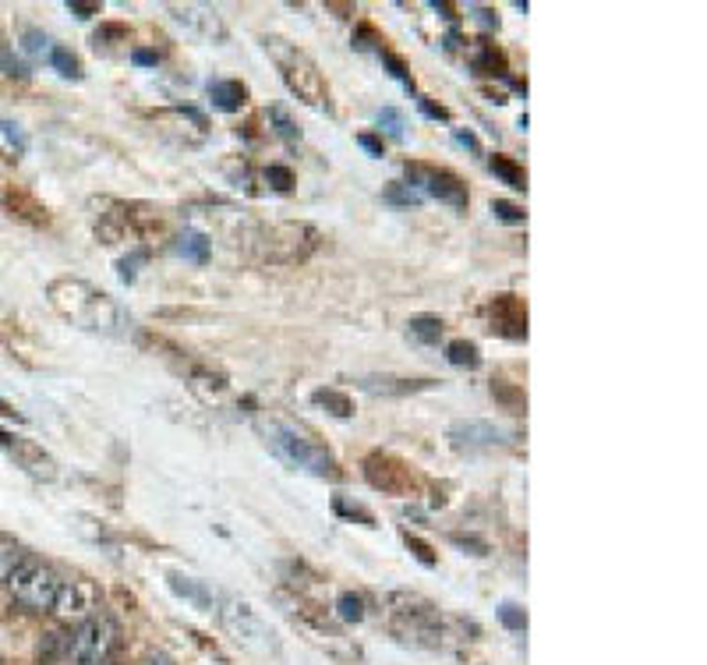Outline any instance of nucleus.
I'll return each instance as SVG.
<instances>
[{
    "label": "nucleus",
    "instance_id": "nucleus-7",
    "mask_svg": "<svg viewBox=\"0 0 707 665\" xmlns=\"http://www.w3.org/2000/svg\"><path fill=\"white\" fill-rule=\"evenodd\" d=\"M213 609L220 612V620L227 623V627L234 630L237 637H244L248 644H259L262 637H266V627L259 623V616H255V612H251L244 602H237V598L220 595L213 602Z\"/></svg>",
    "mask_w": 707,
    "mask_h": 665
},
{
    "label": "nucleus",
    "instance_id": "nucleus-20",
    "mask_svg": "<svg viewBox=\"0 0 707 665\" xmlns=\"http://www.w3.org/2000/svg\"><path fill=\"white\" fill-rule=\"evenodd\" d=\"M50 64H54V68L61 71L64 78H78V75H82V71H78L75 54H68L64 46H54V50H50Z\"/></svg>",
    "mask_w": 707,
    "mask_h": 665
},
{
    "label": "nucleus",
    "instance_id": "nucleus-9",
    "mask_svg": "<svg viewBox=\"0 0 707 665\" xmlns=\"http://www.w3.org/2000/svg\"><path fill=\"white\" fill-rule=\"evenodd\" d=\"M414 177H418V181H411V184H425V192L435 195L439 202H449V206H457V209L467 206V188L453 174H446V170L414 167Z\"/></svg>",
    "mask_w": 707,
    "mask_h": 665
},
{
    "label": "nucleus",
    "instance_id": "nucleus-13",
    "mask_svg": "<svg viewBox=\"0 0 707 665\" xmlns=\"http://www.w3.org/2000/svg\"><path fill=\"white\" fill-rule=\"evenodd\" d=\"M209 92H213V100L220 110H241L244 103V85L241 82H213L209 85Z\"/></svg>",
    "mask_w": 707,
    "mask_h": 665
},
{
    "label": "nucleus",
    "instance_id": "nucleus-21",
    "mask_svg": "<svg viewBox=\"0 0 707 665\" xmlns=\"http://www.w3.org/2000/svg\"><path fill=\"white\" fill-rule=\"evenodd\" d=\"M492 170L502 177V181L510 184V188H517V192H524V188H527V184H524V174H520V170L513 167L510 160H502V156H495V160H492Z\"/></svg>",
    "mask_w": 707,
    "mask_h": 665
},
{
    "label": "nucleus",
    "instance_id": "nucleus-12",
    "mask_svg": "<svg viewBox=\"0 0 707 665\" xmlns=\"http://www.w3.org/2000/svg\"><path fill=\"white\" fill-rule=\"evenodd\" d=\"M170 588H174L181 598H188L191 605H198V609H213V602H216L213 591L202 588V584H195V581H191V577L174 574V577H170Z\"/></svg>",
    "mask_w": 707,
    "mask_h": 665
},
{
    "label": "nucleus",
    "instance_id": "nucleus-10",
    "mask_svg": "<svg viewBox=\"0 0 707 665\" xmlns=\"http://www.w3.org/2000/svg\"><path fill=\"white\" fill-rule=\"evenodd\" d=\"M0 443L8 446V450L15 453V457L22 460V464L29 467V471H36V474H46V478H50V474H54V460L46 457V453H39L36 446L22 443V439H18V436H8V432H0Z\"/></svg>",
    "mask_w": 707,
    "mask_h": 665
},
{
    "label": "nucleus",
    "instance_id": "nucleus-4",
    "mask_svg": "<svg viewBox=\"0 0 707 665\" xmlns=\"http://www.w3.org/2000/svg\"><path fill=\"white\" fill-rule=\"evenodd\" d=\"M117 637H121L117 623L110 620L107 612H96V616H89V620L78 623V627L71 630L68 658H64V662L68 665L107 662V658L114 655V648H117Z\"/></svg>",
    "mask_w": 707,
    "mask_h": 665
},
{
    "label": "nucleus",
    "instance_id": "nucleus-26",
    "mask_svg": "<svg viewBox=\"0 0 707 665\" xmlns=\"http://www.w3.org/2000/svg\"><path fill=\"white\" fill-rule=\"evenodd\" d=\"M269 177L276 181V188H290V174L283 167H269Z\"/></svg>",
    "mask_w": 707,
    "mask_h": 665
},
{
    "label": "nucleus",
    "instance_id": "nucleus-18",
    "mask_svg": "<svg viewBox=\"0 0 707 665\" xmlns=\"http://www.w3.org/2000/svg\"><path fill=\"white\" fill-rule=\"evenodd\" d=\"M177 248H181V255L184 259H191V262H206L209 259V241L202 234H184Z\"/></svg>",
    "mask_w": 707,
    "mask_h": 665
},
{
    "label": "nucleus",
    "instance_id": "nucleus-5",
    "mask_svg": "<svg viewBox=\"0 0 707 665\" xmlns=\"http://www.w3.org/2000/svg\"><path fill=\"white\" fill-rule=\"evenodd\" d=\"M269 50H273L276 64H280L283 82H287L297 96H305V103H312V107H326V85H322V75L315 71V64L308 61L301 50H294V46H283L280 39H273Z\"/></svg>",
    "mask_w": 707,
    "mask_h": 665
},
{
    "label": "nucleus",
    "instance_id": "nucleus-31",
    "mask_svg": "<svg viewBox=\"0 0 707 665\" xmlns=\"http://www.w3.org/2000/svg\"><path fill=\"white\" fill-rule=\"evenodd\" d=\"M32 50V54H39V50H46V39L39 36V32H29V43H25Z\"/></svg>",
    "mask_w": 707,
    "mask_h": 665
},
{
    "label": "nucleus",
    "instance_id": "nucleus-2",
    "mask_svg": "<svg viewBox=\"0 0 707 665\" xmlns=\"http://www.w3.org/2000/svg\"><path fill=\"white\" fill-rule=\"evenodd\" d=\"M61 584H64V577L57 574L54 566L43 563V559L32 556V552H25V556L15 563V570H11V577L4 581V588H8L11 602H15L18 609L50 612L54 609V598H57V591H61Z\"/></svg>",
    "mask_w": 707,
    "mask_h": 665
},
{
    "label": "nucleus",
    "instance_id": "nucleus-32",
    "mask_svg": "<svg viewBox=\"0 0 707 665\" xmlns=\"http://www.w3.org/2000/svg\"><path fill=\"white\" fill-rule=\"evenodd\" d=\"M68 8H71V11H78V18H89L92 11H96V8H92V4H68Z\"/></svg>",
    "mask_w": 707,
    "mask_h": 665
},
{
    "label": "nucleus",
    "instance_id": "nucleus-1",
    "mask_svg": "<svg viewBox=\"0 0 707 665\" xmlns=\"http://www.w3.org/2000/svg\"><path fill=\"white\" fill-rule=\"evenodd\" d=\"M50 301L61 315H68L71 322L107 337H124L128 333V315L117 308V301L110 294L96 291L85 280H57L50 287Z\"/></svg>",
    "mask_w": 707,
    "mask_h": 665
},
{
    "label": "nucleus",
    "instance_id": "nucleus-8",
    "mask_svg": "<svg viewBox=\"0 0 707 665\" xmlns=\"http://www.w3.org/2000/svg\"><path fill=\"white\" fill-rule=\"evenodd\" d=\"M449 439L457 450H467V453H478V450H495L502 443V432L488 421H457L453 429H449Z\"/></svg>",
    "mask_w": 707,
    "mask_h": 665
},
{
    "label": "nucleus",
    "instance_id": "nucleus-33",
    "mask_svg": "<svg viewBox=\"0 0 707 665\" xmlns=\"http://www.w3.org/2000/svg\"><path fill=\"white\" fill-rule=\"evenodd\" d=\"M0 414H4V418H18V414H15V407H11L4 397H0Z\"/></svg>",
    "mask_w": 707,
    "mask_h": 665
},
{
    "label": "nucleus",
    "instance_id": "nucleus-30",
    "mask_svg": "<svg viewBox=\"0 0 707 665\" xmlns=\"http://www.w3.org/2000/svg\"><path fill=\"white\" fill-rule=\"evenodd\" d=\"M457 142H460V146H467V149H474V153H478V138H474L471 131H457Z\"/></svg>",
    "mask_w": 707,
    "mask_h": 665
},
{
    "label": "nucleus",
    "instance_id": "nucleus-34",
    "mask_svg": "<svg viewBox=\"0 0 707 665\" xmlns=\"http://www.w3.org/2000/svg\"><path fill=\"white\" fill-rule=\"evenodd\" d=\"M135 61H138V64H156V54H145V50H138Z\"/></svg>",
    "mask_w": 707,
    "mask_h": 665
},
{
    "label": "nucleus",
    "instance_id": "nucleus-6",
    "mask_svg": "<svg viewBox=\"0 0 707 665\" xmlns=\"http://www.w3.org/2000/svg\"><path fill=\"white\" fill-rule=\"evenodd\" d=\"M50 612H54L64 627H68V623H85L89 616H96V612H99L96 584L85 581V577L64 581L61 591H57V598H54V609H50Z\"/></svg>",
    "mask_w": 707,
    "mask_h": 665
},
{
    "label": "nucleus",
    "instance_id": "nucleus-17",
    "mask_svg": "<svg viewBox=\"0 0 707 665\" xmlns=\"http://www.w3.org/2000/svg\"><path fill=\"white\" fill-rule=\"evenodd\" d=\"M336 609H340V620H347V623L365 620V598H361V595H350V591H343V595L336 598Z\"/></svg>",
    "mask_w": 707,
    "mask_h": 665
},
{
    "label": "nucleus",
    "instance_id": "nucleus-19",
    "mask_svg": "<svg viewBox=\"0 0 707 665\" xmlns=\"http://www.w3.org/2000/svg\"><path fill=\"white\" fill-rule=\"evenodd\" d=\"M315 404H326V407H333V414L336 418H350V400L343 397V393H336V390H319L315 393Z\"/></svg>",
    "mask_w": 707,
    "mask_h": 665
},
{
    "label": "nucleus",
    "instance_id": "nucleus-14",
    "mask_svg": "<svg viewBox=\"0 0 707 665\" xmlns=\"http://www.w3.org/2000/svg\"><path fill=\"white\" fill-rule=\"evenodd\" d=\"M407 326H411V337L421 340V344H439L442 322L435 319V315H418V319H411Z\"/></svg>",
    "mask_w": 707,
    "mask_h": 665
},
{
    "label": "nucleus",
    "instance_id": "nucleus-11",
    "mask_svg": "<svg viewBox=\"0 0 707 665\" xmlns=\"http://www.w3.org/2000/svg\"><path fill=\"white\" fill-rule=\"evenodd\" d=\"M68 644H71V630H64V627L46 630L43 641H39V648H36L39 662H43V665L64 662V658H68Z\"/></svg>",
    "mask_w": 707,
    "mask_h": 665
},
{
    "label": "nucleus",
    "instance_id": "nucleus-16",
    "mask_svg": "<svg viewBox=\"0 0 707 665\" xmlns=\"http://www.w3.org/2000/svg\"><path fill=\"white\" fill-rule=\"evenodd\" d=\"M446 358L453 361V365H467V368H478L481 365L478 347L467 344V340H453V344L446 347Z\"/></svg>",
    "mask_w": 707,
    "mask_h": 665
},
{
    "label": "nucleus",
    "instance_id": "nucleus-15",
    "mask_svg": "<svg viewBox=\"0 0 707 665\" xmlns=\"http://www.w3.org/2000/svg\"><path fill=\"white\" fill-rule=\"evenodd\" d=\"M25 556V549L18 542H11V538H4L0 535V584L8 581L11 577V570H15V563Z\"/></svg>",
    "mask_w": 707,
    "mask_h": 665
},
{
    "label": "nucleus",
    "instance_id": "nucleus-25",
    "mask_svg": "<svg viewBox=\"0 0 707 665\" xmlns=\"http://www.w3.org/2000/svg\"><path fill=\"white\" fill-rule=\"evenodd\" d=\"M358 146L368 149L372 156H382V142H379V138H372V135H361V138H358Z\"/></svg>",
    "mask_w": 707,
    "mask_h": 665
},
{
    "label": "nucleus",
    "instance_id": "nucleus-29",
    "mask_svg": "<svg viewBox=\"0 0 707 665\" xmlns=\"http://www.w3.org/2000/svg\"><path fill=\"white\" fill-rule=\"evenodd\" d=\"M273 117H276V121H280V131H283V135H287V138H294V135H297L294 124H290L287 117H283V110H273Z\"/></svg>",
    "mask_w": 707,
    "mask_h": 665
},
{
    "label": "nucleus",
    "instance_id": "nucleus-22",
    "mask_svg": "<svg viewBox=\"0 0 707 665\" xmlns=\"http://www.w3.org/2000/svg\"><path fill=\"white\" fill-rule=\"evenodd\" d=\"M389 202H403V206H418L421 199H425V192H418V188H411V184H396V188H389L386 192Z\"/></svg>",
    "mask_w": 707,
    "mask_h": 665
},
{
    "label": "nucleus",
    "instance_id": "nucleus-27",
    "mask_svg": "<svg viewBox=\"0 0 707 665\" xmlns=\"http://www.w3.org/2000/svg\"><path fill=\"white\" fill-rule=\"evenodd\" d=\"M379 121H386V124H389V131H393V135H396V138H400V135H403V128H400V117H396V114H393V110H386V114H382V117H379Z\"/></svg>",
    "mask_w": 707,
    "mask_h": 665
},
{
    "label": "nucleus",
    "instance_id": "nucleus-28",
    "mask_svg": "<svg viewBox=\"0 0 707 665\" xmlns=\"http://www.w3.org/2000/svg\"><path fill=\"white\" fill-rule=\"evenodd\" d=\"M142 665H174V662H170V658L163 655V651H149V655L142 658Z\"/></svg>",
    "mask_w": 707,
    "mask_h": 665
},
{
    "label": "nucleus",
    "instance_id": "nucleus-3",
    "mask_svg": "<svg viewBox=\"0 0 707 665\" xmlns=\"http://www.w3.org/2000/svg\"><path fill=\"white\" fill-rule=\"evenodd\" d=\"M269 446H273L276 453H280L287 464H294V467H305V471H312V474H319V478H336V460H333V453L326 450V446H319L315 443L308 432H301V429H294V425H269Z\"/></svg>",
    "mask_w": 707,
    "mask_h": 665
},
{
    "label": "nucleus",
    "instance_id": "nucleus-24",
    "mask_svg": "<svg viewBox=\"0 0 707 665\" xmlns=\"http://www.w3.org/2000/svg\"><path fill=\"white\" fill-rule=\"evenodd\" d=\"M502 623H506V627H513V630H520V627H524V616H520V612H513V605H502Z\"/></svg>",
    "mask_w": 707,
    "mask_h": 665
},
{
    "label": "nucleus",
    "instance_id": "nucleus-23",
    "mask_svg": "<svg viewBox=\"0 0 707 665\" xmlns=\"http://www.w3.org/2000/svg\"><path fill=\"white\" fill-rule=\"evenodd\" d=\"M492 213L499 216V220H506V223H520L524 220V209H517L513 202H492Z\"/></svg>",
    "mask_w": 707,
    "mask_h": 665
}]
</instances>
